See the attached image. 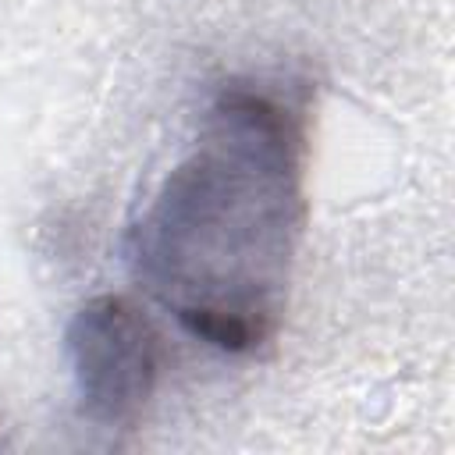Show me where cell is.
<instances>
[{
	"label": "cell",
	"mask_w": 455,
	"mask_h": 455,
	"mask_svg": "<svg viewBox=\"0 0 455 455\" xmlns=\"http://www.w3.org/2000/svg\"><path fill=\"white\" fill-rule=\"evenodd\" d=\"M302 224L306 117L231 82L128 231V267L192 338L245 355L281 323Z\"/></svg>",
	"instance_id": "cell-1"
},
{
	"label": "cell",
	"mask_w": 455,
	"mask_h": 455,
	"mask_svg": "<svg viewBox=\"0 0 455 455\" xmlns=\"http://www.w3.org/2000/svg\"><path fill=\"white\" fill-rule=\"evenodd\" d=\"M68 355L78 412L100 430L142 419L160 380V334L124 295H96L68 323Z\"/></svg>",
	"instance_id": "cell-2"
}]
</instances>
